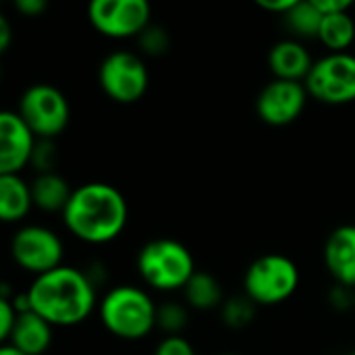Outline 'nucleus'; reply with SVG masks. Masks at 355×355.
Instances as JSON below:
<instances>
[{"label":"nucleus","instance_id":"f257e3e1","mask_svg":"<svg viewBox=\"0 0 355 355\" xmlns=\"http://www.w3.org/2000/svg\"><path fill=\"white\" fill-rule=\"evenodd\" d=\"M31 310L52 327H75L96 308V287L87 272L75 266H58L35 277L27 289Z\"/></svg>","mask_w":355,"mask_h":355},{"label":"nucleus","instance_id":"f03ea898","mask_svg":"<svg viewBox=\"0 0 355 355\" xmlns=\"http://www.w3.org/2000/svg\"><path fill=\"white\" fill-rule=\"evenodd\" d=\"M127 200L110 183L92 181L73 189L62 212L69 233L85 243H108L127 225Z\"/></svg>","mask_w":355,"mask_h":355},{"label":"nucleus","instance_id":"7ed1b4c3","mask_svg":"<svg viewBox=\"0 0 355 355\" xmlns=\"http://www.w3.org/2000/svg\"><path fill=\"white\" fill-rule=\"evenodd\" d=\"M158 306L152 297L133 285L110 289L100 302V320L104 329L125 341H139L156 329Z\"/></svg>","mask_w":355,"mask_h":355},{"label":"nucleus","instance_id":"20e7f679","mask_svg":"<svg viewBox=\"0 0 355 355\" xmlns=\"http://www.w3.org/2000/svg\"><path fill=\"white\" fill-rule=\"evenodd\" d=\"M137 272L156 291H183L196 275V262L181 241L152 239L137 254Z\"/></svg>","mask_w":355,"mask_h":355},{"label":"nucleus","instance_id":"39448f33","mask_svg":"<svg viewBox=\"0 0 355 355\" xmlns=\"http://www.w3.org/2000/svg\"><path fill=\"white\" fill-rule=\"evenodd\" d=\"M243 287L245 295L256 306H277L297 291L300 270L295 262L283 254H264L248 266Z\"/></svg>","mask_w":355,"mask_h":355},{"label":"nucleus","instance_id":"423d86ee","mask_svg":"<svg viewBox=\"0 0 355 355\" xmlns=\"http://www.w3.org/2000/svg\"><path fill=\"white\" fill-rule=\"evenodd\" d=\"M19 116L37 139H52L62 133L71 119L67 96L50 83L29 85L19 100Z\"/></svg>","mask_w":355,"mask_h":355},{"label":"nucleus","instance_id":"0eeeda50","mask_svg":"<svg viewBox=\"0 0 355 355\" xmlns=\"http://www.w3.org/2000/svg\"><path fill=\"white\" fill-rule=\"evenodd\" d=\"M98 81L104 94L121 104L137 102L150 85V73L146 62L127 50L110 52L98 69Z\"/></svg>","mask_w":355,"mask_h":355},{"label":"nucleus","instance_id":"6e6552de","mask_svg":"<svg viewBox=\"0 0 355 355\" xmlns=\"http://www.w3.org/2000/svg\"><path fill=\"white\" fill-rule=\"evenodd\" d=\"M10 256L19 268L42 277L58 266H62L64 248L60 237L42 225L21 227L10 239Z\"/></svg>","mask_w":355,"mask_h":355},{"label":"nucleus","instance_id":"1a4fd4ad","mask_svg":"<svg viewBox=\"0 0 355 355\" xmlns=\"http://www.w3.org/2000/svg\"><path fill=\"white\" fill-rule=\"evenodd\" d=\"M308 94L324 104H349L355 100V56L331 52L318 58L304 81Z\"/></svg>","mask_w":355,"mask_h":355},{"label":"nucleus","instance_id":"9d476101","mask_svg":"<svg viewBox=\"0 0 355 355\" xmlns=\"http://www.w3.org/2000/svg\"><path fill=\"white\" fill-rule=\"evenodd\" d=\"M87 17L102 35L123 40L139 35L150 25L152 8L146 0H94Z\"/></svg>","mask_w":355,"mask_h":355},{"label":"nucleus","instance_id":"9b49d317","mask_svg":"<svg viewBox=\"0 0 355 355\" xmlns=\"http://www.w3.org/2000/svg\"><path fill=\"white\" fill-rule=\"evenodd\" d=\"M308 96L310 94L304 81L272 79L260 89L256 98V112L264 123L283 127L302 116Z\"/></svg>","mask_w":355,"mask_h":355},{"label":"nucleus","instance_id":"f8f14e48","mask_svg":"<svg viewBox=\"0 0 355 355\" xmlns=\"http://www.w3.org/2000/svg\"><path fill=\"white\" fill-rule=\"evenodd\" d=\"M37 137L17 110L0 112V175H19L31 164Z\"/></svg>","mask_w":355,"mask_h":355},{"label":"nucleus","instance_id":"ddd939ff","mask_svg":"<svg viewBox=\"0 0 355 355\" xmlns=\"http://www.w3.org/2000/svg\"><path fill=\"white\" fill-rule=\"evenodd\" d=\"M324 266L337 285L355 289V225H341L329 235Z\"/></svg>","mask_w":355,"mask_h":355},{"label":"nucleus","instance_id":"4468645a","mask_svg":"<svg viewBox=\"0 0 355 355\" xmlns=\"http://www.w3.org/2000/svg\"><path fill=\"white\" fill-rule=\"evenodd\" d=\"M268 64L275 79L306 81L314 67V60L300 40H281L270 48Z\"/></svg>","mask_w":355,"mask_h":355},{"label":"nucleus","instance_id":"2eb2a0df","mask_svg":"<svg viewBox=\"0 0 355 355\" xmlns=\"http://www.w3.org/2000/svg\"><path fill=\"white\" fill-rule=\"evenodd\" d=\"M52 324L44 320L33 310L19 314L17 324L6 341V345H12L15 349L23 352L25 355L46 354L52 345ZM4 345V343H2Z\"/></svg>","mask_w":355,"mask_h":355},{"label":"nucleus","instance_id":"dca6fc26","mask_svg":"<svg viewBox=\"0 0 355 355\" xmlns=\"http://www.w3.org/2000/svg\"><path fill=\"white\" fill-rule=\"evenodd\" d=\"M33 206L31 183L21 175H0V220L19 223Z\"/></svg>","mask_w":355,"mask_h":355},{"label":"nucleus","instance_id":"f3484780","mask_svg":"<svg viewBox=\"0 0 355 355\" xmlns=\"http://www.w3.org/2000/svg\"><path fill=\"white\" fill-rule=\"evenodd\" d=\"M31 193H33V206L46 212H64L73 187L64 177L58 173H37V177L31 183Z\"/></svg>","mask_w":355,"mask_h":355},{"label":"nucleus","instance_id":"a211bd4d","mask_svg":"<svg viewBox=\"0 0 355 355\" xmlns=\"http://www.w3.org/2000/svg\"><path fill=\"white\" fill-rule=\"evenodd\" d=\"M187 306L196 310H214L225 304V293L218 283V279L210 272L196 270V275L189 279V283L183 289Z\"/></svg>","mask_w":355,"mask_h":355},{"label":"nucleus","instance_id":"6ab92c4d","mask_svg":"<svg viewBox=\"0 0 355 355\" xmlns=\"http://www.w3.org/2000/svg\"><path fill=\"white\" fill-rule=\"evenodd\" d=\"M318 40L331 52H345L355 40V21L349 15V10L324 15L320 31H318Z\"/></svg>","mask_w":355,"mask_h":355},{"label":"nucleus","instance_id":"aec40b11","mask_svg":"<svg viewBox=\"0 0 355 355\" xmlns=\"http://www.w3.org/2000/svg\"><path fill=\"white\" fill-rule=\"evenodd\" d=\"M322 12L316 8L314 0H295L291 10L285 15L287 25L302 37H318L322 25Z\"/></svg>","mask_w":355,"mask_h":355},{"label":"nucleus","instance_id":"412c9836","mask_svg":"<svg viewBox=\"0 0 355 355\" xmlns=\"http://www.w3.org/2000/svg\"><path fill=\"white\" fill-rule=\"evenodd\" d=\"M220 314H223V322L229 329H243L248 327L254 316H256V304L243 293L237 297H229L225 300V304L220 306Z\"/></svg>","mask_w":355,"mask_h":355},{"label":"nucleus","instance_id":"4be33fe9","mask_svg":"<svg viewBox=\"0 0 355 355\" xmlns=\"http://www.w3.org/2000/svg\"><path fill=\"white\" fill-rule=\"evenodd\" d=\"M187 310L185 306L181 304H162L158 306V312H156V329H162L166 331V337L168 335H181L183 329L187 327Z\"/></svg>","mask_w":355,"mask_h":355},{"label":"nucleus","instance_id":"5701e85b","mask_svg":"<svg viewBox=\"0 0 355 355\" xmlns=\"http://www.w3.org/2000/svg\"><path fill=\"white\" fill-rule=\"evenodd\" d=\"M137 37H139V46L144 48V52H148V54H152V56L164 54V52L168 50V46H171L168 33H166L162 27L152 25V23H150Z\"/></svg>","mask_w":355,"mask_h":355},{"label":"nucleus","instance_id":"b1692460","mask_svg":"<svg viewBox=\"0 0 355 355\" xmlns=\"http://www.w3.org/2000/svg\"><path fill=\"white\" fill-rule=\"evenodd\" d=\"M17 318H19V312L17 308L12 306V300L10 295L6 297H0V341L6 343L15 324H17Z\"/></svg>","mask_w":355,"mask_h":355},{"label":"nucleus","instance_id":"393cba45","mask_svg":"<svg viewBox=\"0 0 355 355\" xmlns=\"http://www.w3.org/2000/svg\"><path fill=\"white\" fill-rule=\"evenodd\" d=\"M154 355H196V352L183 335H168L158 343Z\"/></svg>","mask_w":355,"mask_h":355},{"label":"nucleus","instance_id":"a878e982","mask_svg":"<svg viewBox=\"0 0 355 355\" xmlns=\"http://www.w3.org/2000/svg\"><path fill=\"white\" fill-rule=\"evenodd\" d=\"M31 164L37 166L40 173H52V164H54V148L50 144V139H40L31 158Z\"/></svg>","mask_w":355,"mask_h":355},{"label":"nucleus","instance_id":"bb28decb","mask_svg":"<svg viewBox=\"0 0 355 355\" xmlns=\"http://www.w3.org/2000/svg\"><path fill=\"white\" fill-rule=\"evenodd\" d=\"M15 8L25 17H37L48 8V4H46V0H17Z\"/></svg>","mask_w":355,"mask_h":355},{"label":"nucleus","instance_id":"cd10ccee","mask_svg":"<svg viewBox=\"0 0 355 355\" xmlns=\"http://www.w3.org/2000/svg\"><path fill=\"white\" fill-rule=\"evenodd\" d=\"M316 8L322 15H335V12H345L352 8V0H314Z\"/></svg>","mask_w":355,"mask_h":355},{"label":"nucleus","instance_id":"c85d7f7f","mask_svg":"<svg viewBox=\"0 0 355 355\" xmlns=\"http://www.w3.org/2000/svg\"><path fill=\"white\" fill-rule=\"evenodd\" d=\"M258 4H260L264 10L287 15V12L291 10V6L295 4V0H258Z\"/></svg>","mask_w":355,"mask_h":355},{"label":"nucleus","instance_id":"c756f323","mask_svg":"<svg viewBox=\"0 0 355 355\" xmlns=\"http://www.w3.org/2000/svg\"><path fill=\"white\" fill-rule=\"evenodd\" d=\"M10 23L4 15H0V52H6V48L10 46Z\"/></svg>","mask_w":355,"mask_h":355},{"label":"nucleus","instance_id":"7c9ffc66","mask_svg":"<svg viewBox=\"0 0 355 355\" xmlns=\"http://www.w3.org/2000/svg\"><path fill=\"white\" fill-rule=\"evenodd\" d=\"M0 355H25V354H23V352H19V349H15L12 345H6V343H4V345L0 347Z\"/></svg>","mask_w":355,"mask_h":355},{"label":"nucleus","instance_id":"2f4dec72","mask_svg":"<svg viewBox=\"0 0 355 355\" xmlns=\"http://www.w3.org/2000/svg\"><path fill=\"white\" fill-rule=\"evenodd\" d=\"M354 308H355V289H354Z\"/></svg>","mask_w":355,"mask_h":355},{"label":"nucleus","instance_id":"473e14b6","mask_svg":"<svg viewBox=\"0 0 355 355\" xmlns=\"http://www.w3.org/2000/svg\"><path fill=\"white\" fill-rule=\"evenodd\" d=\"M220 355H235V354H220Z\"/></svg>","mask_w":355,"mask_h":355},{"label":"nucleus","instance_id":"72a5a7b5","mask_svg":"<svg viewBox=\"0 0 355 355\" xmlns=\"http://www.w3.org/2000/svg\"><path fill=\"white\" fill-rule=\"evenodd\" d=\"M352 355H355V352H354V354H352Z\"/></svg>","mask_w":355,"mask_h":355}]
</instances>
